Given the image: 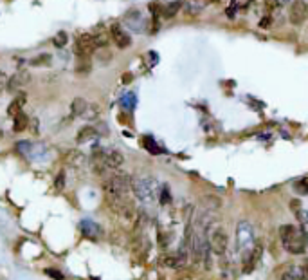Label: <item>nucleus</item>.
Here are the masks:
<instances>
[{
    "instance_id": "nucleus-23",
    "label": "nucleus",
    "mask_w": 308,
    "mask_h": 280,
    "mask_svg": "<svg viewBox=\"0 0 308 280\" xmlns=\"http://www.w3.org/2000/svg\"><path fill=\"white\" fill-rule=\"evenodd\" d=\"M31 65L33 67H40V65H49V63H51V56L49 55H44V56H36V58H33L31 60Z\"/></svg>"
},
{
    "instance_id": "nucleus-27",
    "label": "nucleus",
    "mask_w": 308,
    "mask_h": 280,
    "mask_svg": "<svg viewBox=\"0 0 308 280\" xmlns=\"http://www.w3.org/2000/svg\"><path fill=\"white\" fill-rule=\"evenodd\" d=\"M67 40H69V38H67V33L60 31V33L54 37V45H56V47H63V45L67 44Z\"/></svg>"
},
{
    "instance_id": "nucleus-16",
    "label": "nucleus",
    "mask_w": 308,
    "mask_h": 280,
    "mask_svg": "<svg viewBox=\"0 0 308 280\" xmlns=\"http://www.w3.org/2000/svg\"><path fill=\"white\" fill-rule=\"evenodd\" d=\"M98 129H94V127H83V129L78 132V143H88V141L92 139H98Z\"/></svg>"
},
{
    "instance_id": "nucleus-5",
    "label": "nucleus",
    "mask_w": 308,
    "mask_h": 280,
    "mask_svg": "<svg viewBox=\"0 0 308 280\" xmlns=\"http://www.w3.org/2000/svg\"><path fill=\"white\" fill-rule=\"evenodd\" d=\"M279 280H308V260L301 264H286L279 273Z\"/></svg>"
},
{
    "instance_id": "nucleus-19",
    "label": "nucleus",
    "mask_w": 308,
    "mask_h": 280,
    "mask_svg": "<svg viewBox=\"0 0 308 280\" xmlns=\"http://www.w3.org/2000/svg\"><path fill=\"white\" fill-rule=\"evenodd\" d=\"M180 8H182V2H171V4H168L162 9V15H164L166 19H171V16H175L177 13H179Z\"/></svg>"
},
{
    "instance_id": "nucleus-9",
    "label": "nucleus",
    "mask_w": 308,
    "mask_h": 280,
    "mask_svg": "<svg viewBox=\"0 0 308 280\" xmlns=\"http://www.w3.org/2000/svg\"><path fill=\"white\" fill-rule=\"evenodd\" d=\"M31 80V74L27 69H20L18 73H15L11 78L8 80V91L9 92H16L20 89H24Z\"/></svg>"
},
{
    "instance_id": "nucleus-26",
    "label": "nucleus",
    "mask_w": 308,
    "mask_h": 280,
    "mask_svg": "<svg viewBox=\"0 0 308 280\" xmlns=\"http://www.w3.org/2000/svg\"><path fill=\"white\" fill-rule=\"evenodd\" d=\"M296 217L301 224H308V212L303 210V208H296Z\"/></svg>"
},
{
    "instance_id": "nucleus-30",
    "label": "nucleus",
    "mask_w": 308,
    "mask_h": 280,
    "mask_svg": "<svg viewBox=\"0 0 308 280\" xmlns=\"http://www.w3.org/2000/svg\"><path fill=\"white\" fill-rule=\"evenodd\" d=\"M161 203L162 204H169V201H171V196H169V190H168V186H164V188L161 190Z\"/></svg>"
},
{
    "instance_id": "nucleus-2",
    "label": "nucleus",
    "mask_w": 308,
    "mask_h": 280,
    "mask_svg": "<svg viewBox=\"0 0 308 280\" xmlns=\"http://www.w3.org/2000/svg\"><path fill=\"white\" fill-rule=\"evenodd\" d=\"M132 194L143 204H153L161 190L153 177H137V179H132Z\"/></svg>"
},
{
    "instance_id": "nucleus-34",
    "label": "nucleus",
    "mask_w": 308,
    "mask_h": 280,
    "mask_svg": "<svg viewBox=\"0 0 308 280\" xmlns=\"http://www.w3.org/2000/svg\"><path fill=\"white\" fill-rule=\"evenodd\" d=\"M8 80H9V78L6 76V74L2 73V71H0V91H2L4 87H8Z\"/></svg>"
},
{
    "instance_id": "nucleus-20",
    "label": "nucleus",
    "mask_w": 308,
    "mask_h": 280,
    "mask_svg": "<svg viewBox=\"0 0 308 280\" xmlns=\"http://www.w3.org/2000/svg\"><path fill=\"white\" fill-rule=\"evenodd\" d=\"M99 114H101V109H99V105L88 103V109H87V112L83 114V118H87V119H90V121H94V119L99 118Z\"/></svg>"
},
{
    "instance_id": "nucleus-6",
    "label": "nucleus",
    "mask_w": 308,
    "mask_h": 280,
    "mask_svg": "<svg viewBox=\"0 0 308 280\" xmlns=\"http://www.w3.org/2000/svg\"><path fill=\"white\" fill-rule=\"evenodd\" d=\"M288 19L294 26H303L304 20L308 19V4L304 0H294L292 6H290Z\"/></svg>"
},
{
    "instance_id": "nucleus-14",
    "label": "nucleus",
    "mask_w": 308,
    "mask_h": 280,
    "mask_svg": "<svg viewBox=\"0 0 308 280\" xmlns=\"http://www.w3.org/2000/svg\"><path fill=\"white\" fill-rule=\"evenodd\" d=\"M87 109H88V101L85 98H74L72 103H70V114L74 118H80V116H83L87 112Z\"/></svg>"
},
{
    "instance_id": "nucleus-11",
    "label": "nucleus",
    "mask_w": 308,
    "mask_h": 280,
    "mask_svg": "<svg viewBox=\"0 0 308 280\" xmlns=\"http://www.w3.org/2000/svg\"><path fill=\"white\" fill-rule=\"evenodd\" d=\"M80 230H81V233H83V237H87V239H90V240H98L99 237L103 235L101 226L95 224V222L90 221V219H83V221L80 222Z\"/></svg>"
},
{
    "instance_id": "nucleus-33",
    "label": "nucleus",
    "mask_w": 308,
    "mask_h": 280,
    "mask_svg": "<svg viewBox=\"0 0 308 280\" xmlns=\"http://www.w3.org/2000/svg\"><path fill=\"white\" fill-rule=\"evenodd\" d=\"M271 26H272V19H271V16H263V19L260 20V27H261V29H268Z\"/></svg>"
},
{
    "instance_id": "nucleus-1",
    "label": "nucleus",
    "mask_w": 308,
    "mask_h": 280,
    "mask_svg": "<svg viewBox=\"0 0 308 280\" xmlns=\"http://www.w3.org/2000/svg\"><path fill=\"white\" fill-rule=\"evenodd\" d=\"M279 239L285 248V251L292 255H303L308 246V235L303 230L296 228L294 224L279 226Z\"/></svg>"
},
{
    "instance_id": "nucleus-4",
    "label": "nucleus",
    "mask_w": 308,
    "mask_h": 280,
    "mask_svg": "<svg viewBox=\"0 0 308 280\" xmlns=\"http://www.w3.org/2000/svg\"><path fill=\"white\" fill-rule=\"evenodd\" d=\"M207 240H209V246L211 251L218 257H224L225 251H227V242H229V237L225 233V230L222 226H211L207 230Z\"/></svg>"
},
{
    "instance_id": "nucleus-7",
    "label": "nucleus",
    "mask_w": 308,
    "mask_h": 280,
    "mask_svg": "<svg viewBox=\"0 0 308 280\" xmlns=\"http://www.w3.org/2000/svg\"><path fill=\"white\" fill-rule=\"evenodd\" d=\"M125 24L128 29L136 31V33H143V31H146V19H144V15L139 11V9H132V11H128L125 15Z\"/></svg>"
},
{
    "instance_id": "nucleus-13",
    "label": "nucleus",
    "mask_w": 308,
    "mask_h": 280,
    "mask_svg": "<svg viewBox=\"0 0 308 280\" xmlns=\"http://www.w3.org/2000/svg\"><path fill=\"white\" fill-rule=\"evenodd\" d=\"M105 163H107L108 170H118L119 166L125 163V155H123L119 150H110V152H107V155H105Z\"/></svg>"
},
{
    "instance_id": "nucleus-25",
    "label": "nucleus",
    "mask_w": 308,
    "mask_h": 280,
    "mask_svg": "<svg viewBox=\"0 0 308 280\" xmlns=\"http://www.w3.org/2000/svg\"><path fill=\"white\" fill-rule=\"evenodd\" d=\"M121 103L126 111H132V109L136 107V96H133V94H126V96L121 100Z\"/></svg>"
},
{
    "instance_id": "nucleus-22",
    "label": "nucleus",
    "mask_w": 308,
    "mask_h": 280,
    "mask_svg": "<svg viewBox=\"0 0 308 280\" xmlns=\"http://www.w3.org/2000/svg\"><path fill=\"white\" fill-rule=\"evenodd\" d=\"M94 44H95V47H107V44H108V37H107V33H99V34H94Z\"/></svg>"
},
{
    "instance_id": "nucleus-3",
    "label": "nucleus",
    "mask_w": 308,
    "mask_h": 280,
    "mask_svg": "<svg viewBox=\"0 0 308 280\" xmlns=\"http://www.w3.org/2000/svg\"><path fill=\"white\" fill-rule=\"evenodd\" d=\"M256 246V237H254V228L249 221H240L236 226V240H235V251L242 258L253 251Z\"/></svg>"
},
{
    "instance_id": "nucleus-31",
    "label": "nucleus",
    "mask_w": 308,
    "mask_h": 280,
    "mask_svg": "<svg viewBox=\"0 0 308 280\" xmlns=\"http://www.w3.org/2000/svg\"><path fill=\"white\" fill-rule=\"evenodd\" d=\"M63 184H65V172H60L58 177H56V181H54L56 190H62V188H63Z\"/></svg>"
},
{
    "instance_id": "nucleus-12",
    "label": "nucleus",
    "mask_w": 308,
    "mask_h": 280,
    "mask_svg": "<svg viewBox=\"0 0 308 280\" xmlns=\"http://www.w3.org/2000/svg\"><path fill=\"white\" fill-rule=\"evenodd\" d=\"M261 251H263L261 244H256V246L253 248V251L243 258V273L254 271V268H256L258 262H260V258H261Z\"/></svg>"
},
{
    "instance_id": "nucleus-29",
    "label": "nucleus",
    "mask_w": 308,
    "mask_h": 280,
    "mask_svg": "<svg viewBox=\"0 0 308 280\" xmlns=\"http://www.w3.org/2000/svg\"><path fill=\"white\" fill-rule=\"evenodd\" d=\"M45 275L51 276V278H54V280H65L63 273L58 271V269H45Z\"/></svg>"
},
{
    "instance_id": "nucleus-35",
    "label": "nucleus",
    "mask_w": 308,
    "mask_h": 280,
    "mask_svg": "<svg viewBox=\"0 0 308 280\" xmlns=\"http://www.w3.org/2000/svg\"><path fill=\"white\" fill-rule=\"evenodd\" d=\"M123 80H125V83H130V80H132V74H125V76H123Z\"/></svg>"
},
{
    "instance_id": "nucleus-21",
    "label": "nucleus",
    "mask_w": 308,
    "mask_h": 280,
    "mask_svg": "<svg viewBox=\"0 0 308 280\" xmlns=\"http://www.w3.org/2000/svg\"><path fill=\"white\" fill-rule=\"evenodd\" d=\"M76 71L78 73H88L90 71V60H88V56H78Z\"/></svg>"
},
{
    "instance_id": "nucleus-36",
    "label": "nucleus",
    "mask_w": 308,
    "mask_h": 280,
    "mask_svg": "<svg viewBox=\"0 0 308 280\" xmlns=\"http://www.w3.org/2000/svg\"><path fill=\"white\" fill-rule=\"evenodd\" d=\"M0 137H2V130H0Z\"/></svg>"
},
{
    "instance_id": "nucleus-17",
    "label": "nucleus",
    "mask_w": 308,
    "mask_h": 280,
    "mask_svg": "<svg viewBox=\"0 0 308 280\" xmlns=\"http://www.w3.org/2000/svg\"><path fill=\"white\" fill-rule=\"evenodd\" d=\"M67 163H69L70 166H74V168H81V166L85 165V161H87V157H85L83 152L80 150H70L69 154H67Z\"/></svg>"
},
{
    "instance_id": "nucleus-24",
    "label": "nucleus",
    "mask_w": 308,
    "mask_h": 280,
    "mask_svg": "<svg viewBox=\"0 0 308 280\" xmlns=\"http://www.w3.org/2000/svg\"><path fill=\"white\" fill-rule=\"evenodd\" d=\"M95 58H98V62H101V63H107V62H110V58H112V52L108 51V49H105V47H101V51L95 55Z\"/></svg>"
},
{
    "instance_id": "nucleus-18",
    "label": "nucleus",
    "mask_w": 308,
    "mask_h": 280,
    "mask_svg": "<svg viewBox=\"0 0 308 280\" xmlns=\"http://www.w3.org/2000/svg\"><path fill=\"white\" fill-rule=\"evenodd\" d=\"M27 123H29L27 116L24 114V112H20V114H16L15 118H13V130H15V132H24V130L27 129Z\"/></svg>"
},
{
    "instance_id": "nucleus-15",
    "label": "nucleus",
    "mask_w": 308,
    "mask_h": 280,
    "mask_svg": "<svg viewBox=\"0 0 308 280\" xmlns=\"http://www.w3.org/2000/svg\"><path fill=\"white\" fill-rule=\"evenodd\" d=\"M26 100H27V96L24 94V92H20L18 96L15 98V100L9 103V107H8V114L11 116V118H15L16 114H20L22 112V107H24V103H26Z\"/></svg>"
},
{
    "instance_id": "nucleus-28",
    "label": "nucleus",
    "mask_w": 308,
    "mask_h": 280,
    "mask_svg": "<svg viewBox=\"0 0 308 280\" xmlns=\"http://www.w3.org/2000/svg\"><path fill=\"white\" fill-rule=\"evenodd\" d=\"M144 147H146L148 150L151 152V154H159V152H161V150H159L157 145H155V141L151 139V137H144Z\"/></svg>"
},
{
    "instance_id": "nucleus-32",
    "label": "nucleus",
    "mask_w": 308,
    "mask_h": 280,
    "mask_svg": "<svg viewBox=\"0 0 308 280\" xmlns=\"http://www.w3.org/2000/svg\"><path fill=\"white\" fill-rule=\"evenodd\" d=\"M187 15H198L200 13V6L198 4H187Z\"/></svg>"
},
{
    "instance_id": "nucleus-8",
    "label": "nucleus",
    "mask_w": 308,
    "mask_h": 280,
    "mask_svg": "<svg viewBox=\"0 0 308 280\" xmlns=\"http://www.w3.org/2000/svg\"><path fill=\"white\" fill-rule=\"evenodd\" d=\"M95 44L92 34H81V37L76 38V44H74V51H76L78 56H90L92 52L95 51Z\"/></svg>"
},
{
    "instance_id": "nucleus-10",
    "label": "nucleus",
    "mask_w": 308,
    "mask_h": 280,
    "mask_svg": "<svg viewBox=\"0 0 308 280\" xmlns=\"http://www.w3.org/2000/svg\"><path fill=\"white\" fill-rule=\"evenodd\" d=\"M110 37H112L114 44L118 45L119 49H126L130 44H132V38H130V34L126 33V31L123 29L119 24H114V26L110 27Z\"/></svg>"
}]
</instances>
